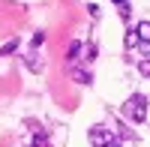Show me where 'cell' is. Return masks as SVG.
I'll return each instance as SVG.
<instances>
[{
    "label": "cell",
    "instance_id": "7a4b0ae2",
    "mask_svg": "<svg viewBox=\"0 0 150 147\" xmlns=\"http://www.w3.org/2000/svg\"><path fill=\"white\" fill-rule=\"evenodd\" d=\"M87 138H90L93 147H114V132L105 129V126H90V132H87Z\"/></svg>",
    "mask_w": 150,
    "mask_h": 147
},
{
    "label": "cell",
    "instance_id": "5b68a950",
    "mask_svg": "<svg viewBox=\"0 0 150 147\" xmlns=\"http://www.w3.org/2000/svg\"><path fill=\"white\" fill-rule=\"evenodd\" d=\"M24 63H27L30 72H42V60H39V54H27V60H24Z\"/></svg>",
    "mask_w": 150,
    "mask_h": 147
},
{
    "label": "cell",
    "instance_id": "8992f818",
    "mask_svg": "<svg viewBox=\"0 0 150 147\" xmlns=\"http://www.w3.org/2000/svg\"><path fill=\"white\" fill-rule=\"evenodd\" d=\"M81 51H84V45H81V42H72V45H69V57H66V60H69V63H75Z\"/></svg>",
    "mask_w": 150,
    "mask_h": 147
},
{
    "label": "cell",
    "instance_id": "3957f363",
    "mask_svg": "<svg viewBox=\"0 0 150 147\" xmlns=\"http://www.w3.org/2000/svg\"><path fill=\"white\" fill-rule=\"evenodd\" d=\"M135 36H138V42H150V21H138Z\"/></svg>",
    "mask_w": 150,
    "mask_h": 147
},
{
    "label": "cell",
    "instance_id": "277c9868",
    "mask_svg": "<svg viewBox=\"0 0 150 147\" xmlns=\"http://www.w3.org/2000/svg\"><path fill=\"white\" fill-rule=\"evenodd\" d=\"M72 78L78 81V84H90V81H93V75H90L87 69H72Z\"/></svg>",
    "mask_w": 150,
    "mask_h": 147
},
{
    "label": "cell",
    "instance_id": "30bf717a",
    "mask_svg": "<svg viewBox=\"0 0 150 147\" xmlns=\"http://www.w3.org/2000/svg\"><path fill=\"white\" fill-rule=\"evenodd\" d=\"M33 147H48V138H45V135H36V138H33Z\"/></svg>",
    "mask_w": 150,
    "mask_h": 147
},
{
    "label": "cell",
    "instance_id": "52a82bcc",
    "mask_svg": "<svg viewBox=\"0 0 150 147\" xmlns=\"http://www.w3.org/2000/svg\"><path fill=\"white\" fill-rule=\"evenodd\" d=\"M15 48H18V39H9L3 48H0V57H6V54H12V51H15Z\"/></svg>",
    "mask_w": 150,
    "mask_h": 147
},
{
    "label": "cell",
    "instance_id": "9c48e42d",
    "mask_svg": "<svg viewBox=\"0 0 150 147\" xmlns=\"http://www.w3.org/2000/svg\"><path fill=\"white\" fill-rule=\"evenodd\" d=\"M138 72H141V75H150V60H141V63H138Z\"/></svg>",
    "mask_w": 150,
    "mask_h": 147
},
{
    "label": "cell",
    "instance_id": "ba28073f",
    "mask_svg": "<svg viewBox=\"0 0 150 147\" xmlns=\"http://www.w3.org/2000/svg\"><path fill=\"white\" fill-rule=\"evenodd\" d=\"M93 57H96V45H87L84 48V60H93Z\"/></svg>",
    "mask_w": 150,
    "mask_h": 147
},
{
    "label": "cell",
    "instance_id": "6da1fadb",
    "mask_svg": "<svg viewBox=\"0 0 150 147\" xmlns=\"http://www.w3.org/2000/svg\"><path fill=\"white\" fill-rule=\"evenodd\" d=\"M123 114H126L132 123H144L147 120V96L144 93H132L126 105H123Z\"/></svg>",
    "mask_w": 150,
    "mask_h": 147
},
{
    "label": "cell",
    "instance_id": "8fae6325",
    "mask_svg": "<svg viewBox=\"0 0 150 147\" xmlns=\"http://www.w3.org/2000/svg\"><path fill=\"white\" fill-rule=\"evenodd\" d=\"M45 42V33H33V45H42Z\"/></svg>",
    "mask_w": 150,
    "mask_h": 147
}]
</instances>
